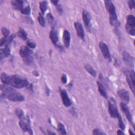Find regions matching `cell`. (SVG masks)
Masks as SVG:
<instances>
[{"label":"cell","mask_w":135,"mask_h":135,"mask_svg":"<svg viewBox=\"0 0 135 135\" xmlns=\"http://www.w3.org/2000/svg\"><path fill=\"white\" fill-rule=\"evenodd\" d=\"M1 80L3 84L17 89L27 87L30 84L26 79L17 75H8L4 72L1 73Z\"/></svg>","instance_id":"obj_1"},{"label":"cell","mask_w":135,"mask_h":135,"mask_svg":"<svg viewBox=\"0 0 135 135\" xmlns=\"http://www.w3.org/2000/svg\"><path fill=\"white\" fill-rule=\"evenodd\" d=\"M1 90L2 92L1 96L11 101L22 102L25 100V98L22 94L17 92L9 85L5 84H1Z\"/></svg>","instance_id":"obj_2"},{"label":"cell","mask_w":135,"mask_h":135,"mask_svg":"<svg viewBox=\"0 0 135 135\" xmlns=\"http://www.w3.org/2000/svg\"><path fill=\"white\" fill-rule=\"evenodd\" d=\"M104 4L109 15V22L110 24L115 27H118L120 25V22L118 20L115 8L113 3L111 1L107 0L104 1Z\"/></svg>","instance_id":"obj_3"},{"label":"cell","mask_w":135,"mask_h":135,"mask_svg":"<svg viewBox=\"0 0 135 135\" xmlns=\"http://www.w3.org/2000/svg\"><path fill=\"white\" fill-rule=\"evenodd\" d=\"M125 28L128 33L134 36L135 34V18L132 15H129L127 17V22L125 25Z\"/></svg>","instance_id":"obj_4"},{"label":"cell","mask_w":135,"mask_h":135,"mask_svg":"<svg viewBox=\"0 0 135 135\" xmlns=\"http://www.w3.org/2000/svg\"><path fill=\"white\" fill-rule=\"evenodd\" d=\"M19 126L24 132L28 133L30 134H33V130L31 128L30 118L27 116L23 119L20 120Z\"/></svg>","instance_id":"obj_5"},{"label":"cell","mask_w":135,"mask_h":135,"mask_svg":"<svg viewBox=\"0 0 135 135\" xmlns=\"http://www.w3.org/2000/svg\"><path fill=\"white\" fill-rule=\"evenodd\" d=\"M126 75L127 81L128 83V85L131 90L133 94L135 92V85H134V81H135V74L133 70L127 71L126 72Z\"/></svg>","instance_id":"obj_6"},{"label":"cell","mask_w":135,"mask_h":135,"mask_svg":"<svg viewBox=\"0 0 135 135\" xmlns=\"http://www.w3.org/2000/svg\"><path fill=\"white\" fill-rule=\"evenodd\" d=\"M108 111L109 114L112 118H117V113L119 111L117 108L116 102L114 99L111 98L108 102Z\"/></svg>","instance_id":"obj_7"},{"label":"cell","mask_w":135,"mask_h":135,"mask_svg":"<svg viewBox=\"0 0 135 135\" xmlns=\"http://www.w3.org/2000/svg\"><path fill=\"white\" fill-rule=\"evenodd\" d=\"M99 47L104 58L108 60L109 62L111 61V57L108 45L103 42L101 41L99 42Z\"/></svg>","instance_id":"obj_8"},{"label":"cell","mask_w":135,"mask_h":135,"mask_svg":"<svg viewBox=\"0 0 135 135\" xmlns=\"http://www.w3.org/2000/svg\"><path fill=\"white\" fill-rule=\"evenodd\" d=\"M120 106L121 108V110L123 111V112L124 113L126 117L127 118V119H128V121L133 124V127H134V125H133V120H132V115L129 111V109L128 108V107H127V104L124 103V102H121L120 104Z\"/></svg>","instance_id":"obj_9"},{"label":"cell","mask_w":135,"mask_h":135,"mask_svg":"<svg viewBox=\"0 0 135 135\" xmlns=\"http://www.w3.org/2000/svg\"><path fill=\"white\" fill-rule=\"evenodd\" d=\"M118 96L124 103H128L130 100L129 92L125 89H121L117 92Z\"/></svg>","instance_id":"obj_10"},{"label":"cell","mask_w":135,"mask_h":135,"mask_svg":"<svg viewBox=\"0 0 135 135\" xmlns=\"http://www.w3.org/2000/svg\"><path fill=\"white\" fill-rule=\"evenodd\" d=\"M19 54L20 56L23 59L28 56L32 55V51L27 46L22 45L20 48Z\"/></svg>","instance_id":"obj_11"},{"label":"cell","mask_w":135,"mask_h":135,"mask_svg":"<svg viewBox=\"0 0 135 135\" xmlns=\"http://www.w3.org/2000/svg\"><path fill=\"white\" fill-rule=\"evenodd\" d=\"M60 95L62 100V102L65 107H69L71 105V102L69 98L66 91L64 90H62L60 91Z\"/></svg>","instance_id":"obj_12"},{"label":"cell","mask_w":135,"mask_h":135,"mask_svg":"<svg viewBox=\"0 0 135 135\" xmlns=\"http://www.w3.org/2000/svg\"><path fill=\"white\" fill-rule=\"evenodd\" d=\"M74 28L76 31V33L78 36L82 40H84V32L83 30V27L82 25L78 22H76L74 23Z\"/></svg>","instance_id":"obj_13"},{"label":"cell","mask_w":135,"mask_h":135,"mask_svg":"<svg viewBox=\"0 0 135 135\" xmlns=\"http://www.w3.org/2000/svg\"><path fill=\"white\" fill-rule=\"evenodd\" d=\"M82 20L85 26L89 29L90 27V22H91V16L89 13L85 9L82 11Z\"/></svg>","instance_id":"obj_14"},{"label":"cell","mask_w":135,"mask_h":135,"mask_svg":"<svg viewBox=\"0 0 135 135\" xmlns=\"http://www.w3.org/2000/svg\"><path fill=\"white\" fill-rule=\"evenodd\" d=\"M63 41L64 46L66 47H69L70 45L71 36L70 32L67 30H64L63 33Z\"/></svg>","instance_id":"obj_15"},{"label":"cell","mask_w":135,"mask_h":135,"mask_svg":"<svg viewBox=\"0 0 135 135\" xmlns=\"http://www.w3.org/2000/svg\"><path fill=\"white\" fill-rule=\"evenodd\" d=\"M49 37L52 43L54 45H56L59 40V37H58L57 32L54 28L53 27L51 30L49 34Z\"/></svg>","instance_id":"obj_16"},{"label":"cell","mask_w":135,"mask_h":135,"mask_svg":"<svg viewBox=\"0 0 135 135\" xmlns=\"http://www.w3.org/2000/svg\"><path fill=\"white\" fill-rule=\"evenodd\" d=\"M11 5L14 9L21 11L23 8V1L22 0L12 1Z\"/></svg>","instance_id":"obj_17"},{"label":"cell","mask_w":135,"mask_h":135,"mask_svg":"<svg viewBox=\"0 0 135 135\" xmlns=\"http://www.w3.org/2000/svg\"><path fill=\"white\" fill-rule=\"evenodd\" d=\"M15 38V35L12 34L8 36L7 37H3L1 40V46H2L3 45H5V46H8L9 44L11 43V42L13 40V39Z\"/></svg>","instance_id":"obj_18"},{"label":"cell","mask_w":135,"mask_h":135,"mask_svg":"<svg viewBox=\"0 0 135 135\" xmlns=\"http://www.w3.org/2000/svg\"><path fill=\"white\" fill-rule=\"evenodd\" d=\"M97 84L98 85V91L101 94L104 98L107 99L108 95H107V91L105 89V88L103 85V84L99 81L97 82Z\"/></svg>","instance_id":"obj_19"},{"label":"cell","mask_w":135,"mask_h":135,"mask_svg":"<svg viewBox=\"0 0 135 135\" xmlns=\"http://www.w3.org/2000/svg\"><path fill=\"white\" fill-rule=\"evenodd\" d=\"M11 54V50L8 46H5L4 49L0 50V56L1 60L3 58L8 57Z\"/></svg>","instance_id":"obj_20"},{"label":"cell","mask_w":135,"mask_h":135,"mask_svg":"<svg viewBox=\"0 0 135 135\" xmlns=\"http://www.w3.org/2000/svg\"><path fill=\"white\" fill-rule=\"evenodd\" d=\"M122 56L123 60L125 61L126 63L130 65H131V64H133V59L128 52H127L126 51H124L122 53Z\"/></svg>","instance_id":"obj_21"},{"label":"cell","mask_w":135,"mask_h":135,"mask_svg":"<svg viewBox=\"0 0 135 135\" xmlns=\"http://www.w3.org/2000/svg\"><path fill=\"white\" fill-rule=\"evenodd\" d=\"M17 34L18 37L23 39V40H26L27 38V34L22 27H20L19 30L17 33Z\"/></svg>","instance_id":"obj_22"},{"label":"cell","mask_w":135,"mask_h":135,"mask_svg":"<svg viewBox=\"0 0 135 135\" xmlns=\"http://www.w3.org/2000/svg\"><path fill=\"white\" fill-rule=\"evenodd\" d=\"M84 67L85 69L86 70V71L89 73L92 76L95 77L97 75V73L96 71L93 69V68L89 64H86L84 65Z\"/></svg>","instance_id":"obj_23"},{"label":"cell","mask_w":135,"mask_h":135,"mask_svg":"<svg viewBox=\"0 0 135 135\" xmlns=\"http://www.w3.org/2000/svg\"><path fill=\"white\" fill-rule=\"evenodd\" d=\"M40 8L42 14H44L47 8V2L46 1H43L40 2Z\"/></svg>","instance_id":"obj_24"},{"label":"cell","mask_w":135,"mask_h":135,"mask_svg":"<svg viewBox=\"0 0 135 135\" xmlns=\"http://www.w3.org/2000/svg\"><path fill=\"white\" fill-rule=\"evenodd\" d=\"M117 118H118V122H119V127L120 128V129L122 130H124L125 129V125L122 121V119L121 118V115L119 113V112L118 111L117 113Z\"/></svg>","instance_id":"obj_25"},{"label":"cell","mask_w":135,"mask_h":135,"mask_svg":"<svg viewBox=\"0 0 135 135\" xmlns=\"http://www.w3.org/2000/svg\"><path fill=\"white\" fill-rule=\"evenodd\" d=\"M57 131L60 133V134H66V132L65 128L64 126L61 122H59L57 123Z\"/></svg>","instance_id":"obj_26"},{"label":"cell","mask_w":135,"mask_h":135,"mask_svg":"<svg viewBox=\"0 0 135 135\" xmlns=\"http://www.w3.org/2000/svg\"><path fill=\"white\" fill-rule=\"evenodd\" d=\"M23 60L24 63L26 65H30L32 64L34 62L33 58L32 55H30V56H28L25 58H23Z\"/></svg>","instance_id":"obj_27"},{"label":"cell","mask_w":135,"mask_h":135,"mask_svg":"<svg viewBox=\"0 0 135 135\" xmlns=\"http://www.w3.org/2000/svg\"><path fill=\"white\" fill-rule=\"evenodd\" d=\"M15 114H16V115L17 116V117L19 118L20 120L23 119L25 117L24 115V113L23 112V111L20 108H17L15 111Z\"/></svg>","instance_id":"obj_28"},{"label":"cell","mask_w":135,"mask_h":135,"mask_svg":"<svg viewBox=\"0 0 135 135\" xmlns=\"http://www.w3.org/2000/svg\"><path fill=\"white\" fill-rule=\"evenodd\" d=\"M21 13L24 15H30L31 13V8L29 5L26 6L25 7H23L21 11Z\"/></svg>","instance_id":"obj_29"},{"label":"cell","mask_w":135,"mask_h":135,"mask_svg":"<svg viewBox=\"0 0 135 135\" xmlns=\"http://www.w3.org/2000/svg\"><path fill=\"white\" fill-rule=\"evenodd\" d=\"M38 21L40 23V24L42 26H44L45 24V18H44V17L42 16V14H41L40 13H39L38 14Z\"/></svg>","instance_id":"obj_30"},{"label":"cell","mask_w":135,"mask_h":135,"mask_svg":"<svg viewBox=\"0 0 135 135\" xmlns=\"http://www.w3.org/2000/svg\"><path fill=\"white\" fill-rule=\"evenodd\" d=\"M47 19L50 24H53L54 23V19L53 16L51 13H49L47 14Z\"/></svg>","instance_id":"obj_31"},{"label":"cell","mask_w":135,"mask_h":135,"mask_svg":"<svg viewBox=\"0 0 135 135\" xmlns=\"http://www.w3.org/2000/svg\"><path fill=\"white\" fill-rule=\"evenodd\" d=\"M2 33L4 37H7L8 36L9 34H10V31L8 29L6 28V27H3L2 28Z\"/></svg>","instance_id":"obj_32"},{"label":"cell","mask_w":135,"mask_h":135,"mask_svg":"<svg viewBox=\"0 0 135 135\" xmlns=\"http://www.w3.org/2000/svg\"><path fill=\"white\" fill-rule=\"evenodd\" d=\"M92 134L94 135H99V134L102 135V134H105V133L102 132L99 129H94L92 131Z\"/></svg>","instance_id":"obj_33"},{"label":"cell","mask_w":135,"mask_h":135,"mask_svg":"<svg viewBox=\"0 0 135 135\" xmlns=\"http://www.w3.org/2000/svg\"><path fill=\"white\" fill-rule=\"evenodd\" d=\"M27 46L31 49H35L36 47V44L34 42H27Z\"/></svg>","instance_id":"obj_34"},{"label":"cell","mask_w":135,"mask_h":135,"mask_svg":"<svg viewBox=\"0 0 135 135\" xmlns=\"http://www.w3.org/2000/svg\"><path fill=\"white\" fill-rule=\"evenodd\" d=\"M128 5L130 9H133L135 6V2L134 1H129L128 2Z\"/></svg>","instance_id":"obj_35"},{"label":"cell","mask_w":135,"mask_h":135,"mask_svg":"<svg viewBox=\"0 0 135 135\" xmlns=\"http://www.w3.org/2000/svg\"><path fill=\"white\" fill-rule=\"evenodd\" d=\"M61 81L62 83L65 84L67 82V76L65 74H63L61 78Z\"/></svg>","instance_id":"obj_36"},{"label":"cell","mask_w":135,"mask_h":135,"mask_svg":"<svg viewBox=\"0 0 135 135\" xmlns=\"http://www.w3.org/2000/svg\"><path fill=\"white\" fill-rule=\"evenodd\" d=\"M56 7V8H57V10L59 13L61 14V13L63 12V9H62V7H61V5L59 4Z\"/></svg>","instance_id":"obj_37"},{"label":"cell","mask_w":135,"mask_h":135,"mask_svg":"<svg viewBox=\"0 0 135 135\" xmlns=\"http://www.w3.org/2000/svg\"><path fill=\"white\" fill-rule=\"evenodd\" d=\"M117 134H119V135H122V134H124L122 130H118L117 132Z\"/></svg>","instance_id":"obj_38"},{"label":"cell","mask_w":135,"mask_h":135,"mask_svg":"<svg viewBox=\"0 0 135 135\" xmlns=\"http://www.w3.org/2000/svg\"><path fill=\"white\" fill-rule=\"evenodd\" d=\"M51 2L53 3V5H54L55 6H57L59 4V1H51Z\"/></svg>","instance_id":"obj_39"},{"label":"cell","mask_w":135,"mask_h":135,"mask_svg":"<svg viewBox=\"0 0 135 135\" xmlns=\"http://www.w3.org/2000/svg\"><path fill=\"white\" fill-rule=\"evenodd\" d=\"M50 93V89L48 88V87H46V94L47 95H49V94Z\"/></svg>","instance_id":"obj_40"},{"label":"cell","mask_w":135,"mask_h":135,"mask_svg":"<svg viewBox=\"0 0 135 135\" xmlns=\"http://www.w3.org/2000/svg\"><path fill=\"white\" fill-rule=\"evenodd\" d=\"M129 132L130 134H131V135H134V132H132V131L130 129H129Z\"/></svg>","instance_id":"obj_41"},{"label":"cell","mask_w":135,"mask_h":135,"mask_svg":"<svg viewBox=\"0 0 135 135\" xmlns=\"http://www.w3.org/2000/svg\"><path fill=\"white\" fill-rule=\"evenodd\" d=\"M47 134H55V133L54 132H50V131H47Z\"/></svg>","instance_id":"obj_42"}]
</instances>
